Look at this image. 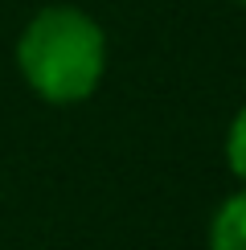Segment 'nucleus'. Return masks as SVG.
<instances>
[{"label": "nucleus", "instance_id": "nucleus-4", "mask_svg": "<svg viewBox=\"0 0 246 250\" xmlns=\"http://www.w3.org/2000/svg\"><path fill=\"white\" fill-rule=\"evenodd\" d=\"M238 4H246V0H238Z\"/></svg>", "mask_w": 246, "mask_h": 250}, {"label": "nucleus", "instance_id": "nucleus-1", "mask_svg": "<svg viewBox=\"0 0 246 250\" xmlns=\"http://www.w3.org/2000/svg\"><path fill=\"white\" fill-rule=\"evenodd\" d=\"M17 66L29 90L45 103L90 99L107 70L102 25L74 4L41 8L17 41Z\"/></svg>", "mask_w": 246, "mask_h": 250}, {"label": "nucleus", "instance_id": "nucleus-3", "mask_svg": "<svg viewBox=\"0 0 246 250\" xmlns=\"http://www.w3.org/2000/svg\"><path fill=\"white\" fill-rule=\"evenodd\" d=\"M226 164H230V172L246 185V107L234 115L230 135H226Z\"/></svg>", "mask_w": 246, "mask_h": 250}, {"label": "nucleus", "instance_id": "nucleus-2", "mask_svg": "<svg viewBox=\"0 0 246 250\" xmlns=\"http://www.w3.org/2000/svg\"><path fill=\"white\" fill-rule=\"evenodd\" d=\"M209 250H246V189L218 205L209 222Z\"/></svg>", "mask_w": 246, "mask_h": 250}]
</instances>
